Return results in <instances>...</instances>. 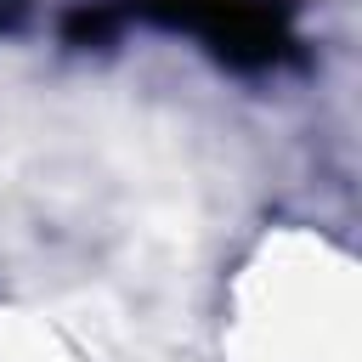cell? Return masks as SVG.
<instances>
[{"label": "cell", "instance_id": "obj_1", "mask_svg": "<svg viewBox=\"0 0 362 362\" xmlns=\"http://www.w3.org/2000/svg\"><path fill=\"white\" fill-rule=\"evenodd\" d=\"M124 17L192 34L226 68H272L294 51V17L283 0H119Z\"/></svg>", "mask_w": 362, "mask_h": 362}, {"label": "cell", "instance_id": "obj_2", "mask_svg": "<svg viewBox=\"0 0 362 362\" xmlns=\"http://www.w3.org/2000/svg\"><path fill=\"white\" fill-rule=\"evenodd\" d=\"M124 28V11H119V0H102V6H79V11H68L62 17V40L68 45H107L113 34Z\"/></svg>", "mask_w": 362, "mask_h": 362}]
</instances>
